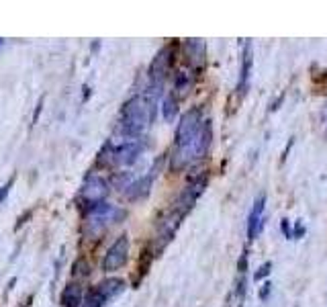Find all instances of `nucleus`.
<instances>
[{"mask_svg":"<svg viewBox=\"0 0 327 307\" xmlns=\"http://www.w3.org/2000/svg\"><path fill=\"white\" fill-rule=\"evenodd\" d=\"M207 184H209V174H198V176H192L190 178V182H188V186L180 193V197L174 201V207L172 209H176V211H180L184 217L188 215V211L196 205V201H198V197L204 193V188H207Z\"/></svg>","mask_w":327,"mask_h":307,"instance_id":"nucleus-4","label":"nucleus"},{"mask_svg":"<svg viewBox=\"0 0 327 307\" xmlns=\"http://www.w3.org/2000/svg\"><path fill=\"white\" fill-rule=\"evenodd\" d=\"M161 115H164V119H166L168 123L176 119V115H178V100L174 96V92L166 94L161 98Z\"/></svg>","mask_w":327,"mask_h":307,"instance_id":"nucleus-15","label":"nucleus"},{"mask_svg":"<svg viewBox=\"0 0 327 307\" xmlns=\"http://www.w3.org/2000/svg\"><path fill=\"white\" fill-rule=\"evenodd\" d=\"M149 266H151V254H149V250H143V256H141V260H139V281L147 275ZM139 281H137V285H139Z\"/></svg>","mask_w":327,"mask_h":307,"instance_id":"nucleus-21","label":"nucleus"},{"mask_svg":"<svg viewBox=\"0 0 327 307\" xmlns=\"http://www.w3.org/2000/svg\"><path fill=\"white\" fill-rule=\"evenodd\" d=\"M106 301L102 299V295L96 291V287L94 289H90L86 295H84V301H82V305L80 307H102Z\"/></svg>","mask_w":327,"mask_h":307,"instance_id":"nucleus-18","label":"nucleus"},{"mask_svg":"<svg viewBox=\"0 0 327 307\" xmlns=\"http://www.w3.org/2000/svg\"><path fill=\"white\" fill-rule=\"evenodd\" d=\"M96 291L102 295L104 301H111V299H115L117 295H121L123 291H125V281H121V279H106V281H102L96 287Z\"/></svg>","mask_w":327,"mask_h":307,"instance_id":"nucleus-13","label":"nucleus"},{"mask_svg":"<svg viewBox=\"0 0 327 307\" xmlns=\"http://www.w3.org/2000/svg\"><path fill=\"white\" fill-rule=\"evenodd\" d=\"M270 273H272V262H266V264H262L258 271L254 273V281H264Z\"/></svg>","mask_w":327,"mask_h":307,"instance_id":"nucleus-22","label":"nucleus"},{"mask_svg":"<svg viewBox=\"0 0 327 307\" xmlns=\"http://www.w3.org/2000/svg\"><path fill=\"white\" fill-rule=\"evenodd\" d=\"M192 84H194V74H190L186 70H182V72H178L174 76V90L178 94H186Z\"/></svg>","mask_w":327,"mask_h":307,"instance_id":"nucleus-16","label":"nucleus"},{"mask_svg":"<svg viewBox=\"0 0 327 307\" xmlns=\"http://www.w3.org/2000/svg\"><path fill=\"white\" fill-rule=\"evenodd\" d=\"M5 45V39H0V47H3Z\"/></svg>","mask_w":327,"mask_h":307,"instance_id":"nucleus-33","label":"nucleus"},{"mask_svg":"<svg viewBox=\"0 0 327 307\" xmlns=\"http://www.w3.org/2000/svg\"><path fill=\"white\" fill-rule=\"evenodd\" d=\"M252 64H254V58H252V41H245L243 43V52H241V70H239V82H237V94H239V98H243L245 92H248V88H250Z\"/></svg>","mask_w":327,"mask_h":307,"instance_id":"nucleus-10","label":"nucleus"},{"mask_svg":"<svg viewBox=\"0 0 327 307\" xmlns=\"http://www.w3.org/2000/svg\"><path fill=\"white\" fill-rule=\"evenodd\" d=\"M305 234H307L305 223L303 221H297L295 223V229H293V240H301V238H305Z\"/></svg>","mask_w":327,"mask_h":307,"instance_id":"nucleus-24","label":"nucleus"},{"mask_svg":"<svg viewBox=\"0 0 327 307\" xmlns=\"http://www.w3.org/2000/svg\"><path fill=\"white\" fill-rule=\"evenodd\" d=\"M13 182H15V176H11L3 186H0V203H3L7 197H9V193H11V186H13Z\"/></svg>","mask_w":327,"mask_h":307,"instance_id":"nucleus-25","label":"nucleus"},{"mask_svg":"<svg viewBox=\"0 0 327 307\" xmlns=\"http://www.w3.org/2000/svg\"><path fill=\"white\" fill-rule=\"evenodd\" d=\"M155 109L157 107L147 103L143 96H133L131 100L125 103V107L121 111L117 133L129 135V137H141L147 125H151L155 119Z\"/></svg>","mask_w":327,"mask_h":307,"instance_id":"nucleus-2","label":"nucleus"},{"mask_svg":"<svg viewBox=\"0 0 327 307\" xmlns=\"http://www.w3.org/2000/svg\"><path fill=\"white\" fill-rule=\"evenodd\" d=\"M84 295H86L84 289H82L80 285H76V283H72V285H68L64 289L62 303H64V307H80L82 301H84Z\"/></svg>","mask_w":327,"mask_h":307,"instance_id":"nucleus-14","label":"nucleus"},{"mask_svg":"<svg viewBox=\"0 0 327 307\" xmlns=\"http://www.w3.org/2000/svg\"><path fill=\"white\" fill-rule=\"evenodd\" d=\"M184 54L188 56V64L198 68L204 60V43L200 39H186L184 41Z\"/></svg>","mask_w":327,"mask_h":307,"instance_id":"nucleus-12","label":"nucleus"},{"mask_svg":"<svg viewBox=\"0 0 327 307\" xmlns=\"http://www.w3.org/2000/svg\"><path fill=\"white\" fill-rule=\"evenodd\" d=\"M237 271H239L241 275H245V271H248V250L241 252V256H239V260H237Z\"/></svg>","mask_w":327,"mask_h":307,"instance_id":"nucleus-26","label":"nucleus"},{"mask_svg":"<svg viewBox=\"0 0 327 307\" xmlns=\"http://www.w3.org/2000/svg\"><path fill=\"white\" fill-rule=\"evenodd\" d=\"M80 195H82V199H84V203L88 207L100 205L108 197V182L98 174H88L84 178V184H82Z\"/></svg>","mask_w":327,"mask_h":307,"instance_id":"nucleus-5","label":"nucleus"},{"mask_svg":"<svg viewBox=\"0 0 327 307\" xmlns=\"http://www.w3.org/2000/svg\"><path fill=\"white\" fill-rule=\"evenodd\" d=\"M245 293H248V279H245V277L241 275V277H239V281H237V287H235L237 307H241V305H243V301H245Z\"/></svg>","mask_w":327,"mask_h":307,"instance_id":"nucleus-19","label":"nucleus"},{"mask_svg":"<svg viewBox=\"0 0 327 307\" xmlns=\"http://www.w3.org/2000/svg\"><path fill=\"white\" fill-rule=\"evenodd\" d=\"M125 217H127L125 209H119V207L108 205V203H100V205L86 209V225H88L90 232H100V229H104L113 223H119Z\"/></svg>","mask_w":327,"mask_h":307,"instance_id":"nucleus-3","label":"nucleus"},{"mask_svg":"<svg viewBox=\"0 0 327 307\" xmlns=\"http://www.w3.org/2000/svg\"><path fill=\"white\" fill-rule=\"evenodd\" d=\"M264 207H266V195H258L254 205H252V211L248 215V240H256L264 227Z\"/></svg>","mask_w":327,"mask_h":307,"instance_id":"nucleus-9","label":"nucleus"},{"mask_svg":"<svg viewBox=\"0 0 327 307\" xmlns=\"http://www.w3.org/2000/svg\"><path fill=\"white\" fill-rule=\"evenodd\" d=\"M174 43L161 47L149 64V84H164L168 70L174 66Z\"/></svg>","mask_w":327,"mask_h":307,"instance_id":"nucleus-6","label":"nucleus"},{"mask_svg":"<svg viewBox=\"0 0 327 307\" xmlns=\"http://www.w3.org/2000/svg\"><path fill=\"white\" fill-rule=\"evenodd\" d=\"M88 96H90V88L84 86V100H88Z\"/></svg>","mask_w":327,"mask_h":307,"instance_id":"nucleus-32","label":"nucleus"},{"mask_svg":"<svg viewBox=\"0 0 327 307\" xmlns=\"http://www.w3.org/2000/svg\"><path fill=\"white\" fill-rule=\"evenodd\" d=\"M151 182H153V174L135 178V182L125 190V197L129 201H141V199H145L149 195V190H151Z\"/></svg>","mask_w":327,"mask_h":307,"instance_id":"nucleus-11","label":"nucleus"},{"mask_svg":"<svg viewBox=\"0 0 327 307\" xmlns=\"http://www.w3.org/2000/svg\"><path fill=\"white\" fill-rule=\"evenodd\" d=\"M72 275H74V277H80V275H82V277H88V275H90V266H88V262H86V260H82V258L76 260V264L72 266Z\"/></svg>","mask_w":327,"mask_h":307,"instance_id":"nucleus-20","label":"nucleus"},{"mask_svg":"<svg viewBox=\"0 0 327 307\" xmlns=\"http://www.w3.org/2000/svg\"><path fill=\"white\" fill-rule=\"evenodd\" d=\"M127 258H129V238L123 234L106 250L104 260H102V268H104L106 273H115V271H119V268L127 262Z\"/></svg>","mask_w":327,"mask_h":307,"instance_id":"nucleus-7","label":"nucleus"},{"mask_svg":"<svg viewBox=\"0 0 327 307\" xmlns=\"http://www.w3.org/2000/svg\"><path fill=\"white\" fill-rule=\"evenodd\" d=\"M133 182H135V176H133L131 172H119V174L113 176V184H115L119 190H123V193H125V190H127Z\"/></svg>","mask_w":327,"mask_h":307,"instance_id":"nucleus-17","label":"nucleus"},{"mask_svg":"<svg viewBox=\"0 0 327 307\" xmlns=\"http://www.w3.org/2000/svg\"><path fill=\"white\" fill-rule=\"evenodd\" d=\"M213 141V125L209 119H202V111L198 107L188 109L176 127L174 151H172V168H186L200 158L207 156Z\"/></svg>","mask_w":327,"mask_h":307,"instance_id":"nucleus-1","label":"nucleus"},{"mask_svg":"<svg viewBox=\"0 0 327 307\" xmlns=\"http://www.w3.org/2000/svg\"><path fill=\"white\" fill-rule=\"evenodd\" d=\"M270 293H272V283H264L262 287H260V291H258V297H260V301H266L268 297H270Z\"/></svg>","mask_w":327,"mask_h":307,"instance_id":"nucleus-27","label":"nucleus"},{"mask_svg":"<svg viewBox=\"0 0 327 307\" xmlns=\"http://www.w3.org/2000/svg\"><path fill=\"white\" fill-rule=\"evenodd\" d=\"M293 143H295V137H291V139H289V145H286V149L282 151V158H280V162H286V158H289V151H291Z\"/></svg>","mask_w":327,"mask_h":307,"instance_id":"nucleus-29","label":"nucleus"},{"mask_svg":"<svg viewBox=\"0 0 327 307\" xmlns=\"http://www.w3.org/2000/svg\"><path fill=\"white\" fill-rule=\"evenodd\" d=\"M280 229H282V234H284L286 240H293V227H291V221L286 219V217H282V221H280Z\"/></svg>","mask_w":327,"mask_h":307,"instance_id":"nucleus-23","label":"nucleus"},{"mask_svg":"<svg viewBox=\"0 0 327 307\" xmlns=\"http://www.w3.org/2000/svg\"><path fill=\"white\" fill-rule=\"evenodd\" d=\"M31 213H33V211H31V209H29V211H25V213H23V215H21V217H19V221H17V225H15V229H19V227H21V225H23V223H25V219H27V217H29V215H31Z\"/></svg>","mask_w":327,"mask_h":307,"instance_id":"nucleus-31","label":"nucleus"},{"mask_svg":"<svg viewBox=\"0 0 327 307\" xmlns=\"http://www.w3.org/2000/svg\"><path fill=\"white\" fill-rule=\"evenodd\" d=\"M43 100H45V98L41 96V98H39V103H37V109H35V115H33V125H35V123H37V119H39V113H41V109H43Z\"/></svg>","mask_w":327,"mask_h":307,"instance_id":"nucleus-28","label":"nucleus"},{"mask_svg":"<svg viewBox=\"0 0 327 307\" xmlns=\"http://www.w3.org/2000/svg\"><path fill=\"white\" fill-rule=\"evenodd\" d=\"M282 100H284V94H278V98H276V100H274V103L270 105V113H274V111H278V107L282 105Z\"/></svg>","mask_w":327,"mask_h":307,"instance_id":"nucleus-30","label":"nucleus"},{"mask_svg":"<svg viewBox=\"0 0 327 307\" xmlns=\"http://www.w3.org/2000/svg\"><path fill=\"white\" fill-rule=\"evenodd\" d=\"M182 219H184V215H182L180 211L170 209V213L159 221V225H157V244H159V248H157V250H164V246L172 242V238L176 236V232H178V227H180Z\"/></svg>","mask_w":327,"mask_h":307,"instance_id":"nucleus-8","label":"nucleus"}]
</instances>
